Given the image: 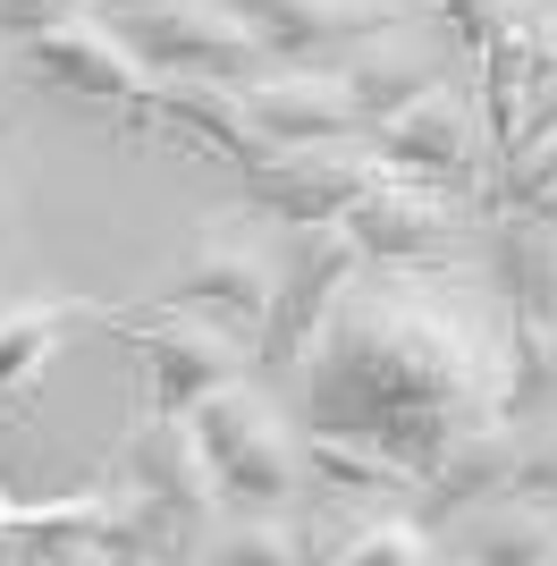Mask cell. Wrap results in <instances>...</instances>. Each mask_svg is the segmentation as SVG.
Here are the masks:
<instances>
[{"label":"cell","instance_id":"obj_1","mask_svg":"<svg viewBox=\"0 0 557 566\" xmlns=\"http://www.w3.org/2000/svg\"><path fill=\"white\" fill-rule=\"evenodd\" d=\"M304 431H338L431 482L456 440L507 415V296L456 262H364L287 373Z\"/></svg>","mask_w":557,"mask_h":566},{"label":"cell","instance_id":"obj_2","mask_svg":"<svg viewBox=\"0 0 557 566\" xmlns=\"http://www.w3.org/2000/svg\"><path fill=\"white\" fill-rule=\"evenodd\" d=\"M195 423H203V449L220 465L229 499H254V507H296L304 499L313 457H304V423L278 380H262V373L220 380L211 398H195Z\"/></svg>","mask_w":557,"mask_h":566},{"label":"cell","instance_id":"obj_3","mask_svg":"<svg viewBox=\"0 0 557 566\" xmlns=\"http://www.w3.org/2000/svg\"><path fill=\"white\" fill-rule=\"evenodd\" d=\"M18 76L43 85V94H69L85 111H102L127 136L153 127V69L136 60V43L93 0L69 9V18H51V25H34V34H18Z\"/></svg>","mask_w":557,"mask_h":566},{"label":"cell","instance_id":"obj_4","mask_svg":"<svg viewBox=\"0 0 557 566\" xmlns=\"http://www.w3.org/2000/svg\"><path fill=\"white\" fill-rule=\"evenodd\" d=\"M111 331L144 355V406L161 415H186L195 398H211L220 380L254 373V331H237L229 313L211 305H178V296H144V305H118Z\"/></svg>","mask_w":557,"mask_h":566},{"label":"cell","instance_id":"obj_5","mask_svg":"<svg viewBox=\"0 0 557 566\" xmlns=\"http://www.w3.org/2000/svg\"><path fill=\"white\" fill-rule=\"evenodd\" d=\"M111 473L144 499V507H153V516H161V533L178 542V558H195V542L211 533V516L229 507L220 465H211V449H203V423H195V406H186V415L144 406L136 431L111 449Z\"/></svg>","mask_w":557,"mask_h":566},{"label":"cell","instance_id":"obj_6","mask_svg":"<svg viewBox=\"0 0 557 566\" xmlns=\"http://www.w3.org/2000/svg\"><path fill=\"white\" fill-rule=\"evenodd\" d=\"M347 229L371 262H456L464 245H482V195L456 187V178L389 161L347 203Z\"/></svg>","mask_w":557,"mask_h":566},{"label":"cell","instance_id":"obj_7","mask_svg":"<svg viewBox=\"0 0 557 566\" xmlns=\"http://www.w3.org/2000/svg\"><path fill=\"white\" fill-rule=\"evenodd\" d=\"M304 566H456L448 533L406 491H338L304 482Z\"/></svg>","mask_w":557,"mask_h":566},{"label":"cell","instance_id":"obj_8","mask_svg":"<svg viewBox=\"0 0 557 566\" xmlns=\"http://www.w3.org/2000/svg\"><path fill=\"white\" fill-rule=\"evenodd\" d=\"M93 9L136 43V60L153 76H229V85H245L271 60L262 34L229 0H93Z\"/></svg>","mask_w":557,"mask_h":566},{"label":"cell","instance_id":"obj_9","mask_svg":"<svg viewBox=\"0 0 557 566\" xmlns=\"http://www.w3.org/2000/svg\"><path fill=\"white\" fill-rule=\"evenodd\" d=\"M364 245H355L347 212L338 220H304V229H287V245H278V296L271 313H262V338H254V373L278 380L287 389V373L304 364V347H313V331H322L329 296L364 271Z\"/></svg>","mask_w":557,"mask_h":566},{"label":"cell","instance_id":"obj_10","mask_svg":"<svg viewBox=\"0 0 557 566\" xmlns=\"http://www.w3.org/2000/svg\"><path fill=\"white\" fill-rule=\"evenodd\" d=\"M161 296H178V305H211V313H229L237 331L262 338V313H271V296H278V220L254 212V203L203 220V229L186 237L178 280H169Z\"/></svg>","mask_w":557,"mask_h":566},{"label":"cell","instance_id":"obj_11","mask_svg":"<svg viewBox=\"0 0 557 566\" xmlns=\"http://www.w3.org/2000/svg\"><path fill=\"white\" fill-rule=\"evenodd\" d=\"M464 69H473V60L431 76L414 102H397L389 118H371L364 136L406 169H431V178H456V187L490 195V118H482V85Z\"/></svg>","mask_w":557,"mask_h":566},{"label":"cell","instance_id":"obj_12","mask_svg":"<svg viewBox=\"0 0 557 566\" xmlns=\"http://www.w3.org/2000/svg\"><path fill=\"white\" fill-rule=\"evenodd\" d=\"M389 169V153L355 127V136H322V144H278L254 169H237V195L271 212L278 229H304V220H338L355 195Z\"/></svg>","mask_w":557,"mask_h":566},{"label":"cell","instance_id":"obj_13","mask_svg":"<svg viewBox=\"0 0 557 566\" xmlns=\"http://www.w3.org/2000/svg\"><path fill=\"white\" fill-rule=\"evenodd\" d=\"M338 60V76H347V94H355V111H364V127L371 118H389L397 102H414L431 76H448L464 60V34L440 18V0H422L414 18H397V25H371V34H355L347 51H329Z\"/></svg>","mask_w":557,"mask_h":566},{"label":"cell","instance_id":"obj_14","mask_svg":"<svg viewBox=\"0 0 557 566\" xmlns=\"http://www.w3.org/2000/svg\"><path fill=\"white\" fill-rule=\"evenodd\" d=\"M456 566H557V491H490L440 516Z\"/></svg>","mask_w":557,"mask_h":566},{"label":"cell","instance_id":"obj_15","mask_svg":"<svg viewBox=\"0 0 557 566\" xmlns=\"http://www.w3.org/2000/svg\"><path fill=\"white\" fill-rule=\"evenodd\" d=\"M237 94H245V118H254V136L271 153L278 144H322V136H355L364 127V111H355L338 69H262Z\"/></svg>","mask_w":557,"mask_h":566},{"label":"cell","instance_id":"obj_16","mask_svg":"<svg viewBox=\"0 0 557 566\" xmlns=\"http://www.w3.org/2000/svg\"><path fill=\"white\" fill-rule=\"evenodd\" d=\"M111 313H118L111 296H25V305H0V406L25 415L43 373L60 364V347L76 331H93V322H111Z\"/></svg>","mask_w":557,"mask_h":566},{"label":"cell","instance_id":"obj_17","mask_svg":"<svg viewBox=\"0 0 557 566\" xmlns=\"http://www.w3.org/2000/svg\"><path fill=\"white\" fill-rule=\"evenodd\" d=\"M229 9L262 34L271 60H313V51H347L371 25L414 18L422 0H229Z\"/></svg>","mask_w":557,"mask_h":566},{"label":"cell","instance_id":"obj_18","mask_svg":"<svg viewBox=\"0 0 557 566\" xmlns=\"http://www.w3.org/2000/svg\"><path fill=\"white\" fill-rule=\"evenodd\" d=\"M482 254H490V280H498L507 313H557V212L490 203L482 212Z\"/></svg>","mask_w":557,"mask_h":566},{"label":"cell","instance_id":"obj_19","mask_svg":"<svg viewBox=\"0 0 557 566\" xmlns=\"http://www.w3.org/2000/svg\"><path fill=\"white\" fill-rule=\"evenodd\" d=\"M203 566H304V516L296 507H254V499H229L211 533L195 542Z\"/></svg>","mask_w":557,"mask_h":566},{"label":"cell","instance_id":"obj_20","mask_svg":"<svg viewBox=\"0 0 557 566\" xmlns=\"http://www.w3.org/2000/svg\"><path fill=\"white\" fill-rule=\"evenodd\" d=\"M507 415L557 423V313H507Z\"/></svg>","mask_w":557,"mask_h":566},{"label":"cell","instance_id":"obj_21","mask_svg":"<svg viewBox=\"0 0 557 566\" xmlns=\"http://www.w3.org/2000/svg\"><path fill=\"white\" fill-rule=\"evenodd\" d=\"M490 203H515V212H557V127H549V136H533L507 169H498V178H490L482 212H490Z\"/></svg>","mask_w":557,"mask_h":566},{"label":"cell","instance_id":"obj_22","mask_svg":"<svg viewBox=\"0 0 557 566\" xmlns=\"http://www.w3.org/2000/svg\"><path fill=\"white\" fill-rule=\"evenodd\" d=\"M9 85H18V43L0 34V102H9Z\"/></svg>","mask_w":557,"mask_h":566},{"label":"cell","instance_id":"obj_23","mask_svg":"<svg viewBox=\"0 0 557 566\" xmlns=\"http://www.w3.org/2000/svg\"><path fill=\"white\" fill-rule=\"evenodd\" d=\"M9 507H18V499H9V491H0V516H9Z\"/></svg>","mask_w":557,"mask_h":566}]
</instances>
